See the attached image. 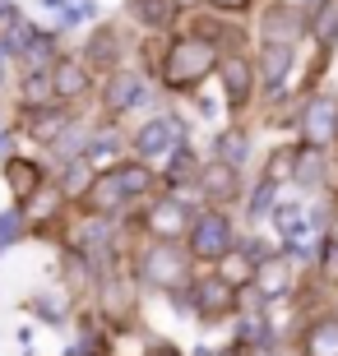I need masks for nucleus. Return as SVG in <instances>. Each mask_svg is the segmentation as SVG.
<instances>
[{"instance_id":"f257e3e1","label":"nucleus","mask_w":338,"mask_h":356,"mask_svg":"<svg viewBox=\"0 0 338 356\" xmlns=\"http://www.w3.org/2000/svg\"><path fill=\"white\" fill-rule=\"evenodd\" d=\"M153 190V167L148 162H116L107 172H93L89 190L79 195L84 213H98V218H116L121 209H130L135 199H144Z\"/></svg>"},{"instance_id":"f03ea898","label":"nucleus","mask_w":338,"mask_h":356,"mask_svg":"<svg viewBox=\"0 0 338 356\" xmlns=\"http://www.w3.org/2000/svg\"><path fill=\"white\" fill-rule=\"evenodd\" d=\"M218 47L204 38V33H190V38H176L167 42V56L158 60V79L162 88L171 92H190L195 83H204L213 70H218Z\"/></svg>"},{"instance_id":"7ed1b4c3","label":"nucleus","mask_w":338,"mask_h":356,"mask_svg":"<svg viewBox=\"0 0 338 356\" xmlns=\"http://www.w3.org/2000/svg\"><path fill=\"white\" fill-rule=\"evenodd\" d=\"M139 282L144 287H158V291H181L190 282V254L176 241H153L139 254Z\"/></svg>"},{"instance_id":"20e7f679","label":"nucleus","mask_w":338,"mask_h":356,"mask_svg":"<svg viewBox=\"0 0 338 356\" xmlns=\"http://www.w3.org/2000/svg\"><path fill=\"white\" fill-rule=\"evenodd\" d=\"M190 222H195V213H190V204L176 195H162L153 199L148 209H144V232L153 241H181L185 232H190Z\"/></svg>"},{"instance_id":"39448f33","label":"nucleus","mask_w":338,"mask_h":356,"mask_svg":"<svg viewBox=\"0 0 338 356\" xmlns=\"http://www.w3.org/2000/svg\"><path fill=\"white\" fill-rule=\"evenodd\" d=\"M70 120H75V106H66V102H47V106H24V111H19V125H14V130L28 134L33 144L52 148L56 139H61V130H66Z\"/></svg>"},{"instance_id":"423d86ee","label":"nucleus","mask_w":338,"mask_h":356,"mask_svg":"<svg viewBox=\"0 0 338 356\" xmlns=\"http://www.w3.org/2000/svg\"><path fill=\"white\" fill-rule=\"evenodd\" d=\"M185 236H190V254H195V259H222V254L232 250V222L213 209L199 213Z\"/></svg>"},{"instance_id":"0eeeda50","label":"nucleus","mask_w":338,"mask_h":356,"mask_svg":"<svg viewBox=\"0 0 338 356\" xmlns=\"http://www.w3.org/2000/svg\"><path fill=\"white\" fill-rule=\"evenodd\" d=\"M176 144H181V120L176 116H153L135 130V153H139V162H148V167H153L158 158H167Z\"/></svg>"},{"instance_id":"6e6552de","label":"nucleus","mask_w":338,"mask_h":356,"mask_svg":"<svg viewBox=\"0 0 338 356\" xmlns=\"http://www.w3.org/2000/svg\"><path fill=\"white\" fill-rule=\"evenodd\" d=\"M148 97V88H144V79L135 74V70H112L102 79V111L107 116H125V111H135V106Z\"/></svg>"},{"instance_id":"1a4fd4ad","label":"nucleus","mask_w":338,"mask_h":356,"mask_svg":"<svg viewBox=\"0 0 338 356\" xmlns=\"http://www.w3.org/2000/svg\"><path fill=\"white\" fill-rule=\"evenodd\" d=\"M0 176H5V185H10L14 204H28V199L47 185V167H42V162H33V158H19V153L0 162Z\"/></svg>"},{"instance_id":"9d476101","label":"nucleus","mask_w":338,"mask_h":356,"mask_svg":"<svg viewBox=\"0 0 338 356\" xmlns=\"http://www.w3.org/2000/svg\"><path fill=\"white\" fill-rule=\"evenodd\" d=\"M190 305H195L199 319H222L227 310H236V287H232V282H222L218 273L199 277L195 291H190Z\"/></svg>"},{"instance_id":"9b49d317","label":"nucleus","mask_w":338,"mask_h":356,"mask_svg":"<svg viewBox=\"0 0 338 356\" xmlns=\"http://www.w3.org/2000/svg\"><path fill=\"white\" fill-rule=\"evenodd\" d=\"M89 83H93V70L84 65V60H70V56H56V65H52V92H56V102H66V106H75L84 92H89Z\"/></svg>"},{"instance_id":"f8f14e48","label":"nucleus","mask_w":338,"mask_h":356,"mask_svg":"<svg viewBox=\"0 0 338 356\" xmlns=\"http://www.w3.org/2000/svg\"><path fill=\"white\" fill-rule=\"evenodd\" d=\"M84 65L93 70V74H112V70H121V33L112 24L93 28L89 42H84V56H79Z\"/></svg>"},{"instance_id":"ddd939ff","label":"nucleus","mask_w":338,"mask_h":356,"mask_svg":"<svg viewBox=\"0 0 338 356\" xmlns=\"http://www.w3.org/2000/svg\"><path fill=\"white\" fill-rule=\"evenodd\" d=\"M338 102L334 97H311V106L301 111V134H306V144L311 148H325L329 139L338 134Z\"/></svg>"},{"instance_id":"4468645a","label":"nucleus","mask_w":338,"mask_h":356,"mask_svg":"<svg viewBox=\"0 0 338 356\" xmlns=\"http://www.w3.org/2000/svg\"><path fill=\"white\" fill-rule=\"evenodd\" d=\"M195 181H199V190H204L213 204H232V199L241 195V176H236V167H227L222 158L204 162V167L195 172Z\"/></svg>"},{"instance_id":"2eb2a0df","label":"nucleus","mask_w":338,"mask_h":356,"mask_svg":"<svg viewBox=\"0 0 338 356\" xmlns=\"http://www.w3.org/2000/svg\"><path fill=\"white\" fill-rule=\"evenodd\" d=\"M218 74H222V92H227V102L246 106L250 92H255V70H250V60H241V56H222Z\"/></svg>"},{"instance_id":"dca6fc26","label":"nucleus","mask_w":338,"mask_h":356,"mask_svg":"<svg viewBox=\"0 0 338 356\" xmlns=\"http://www.w3.org/2000/svg\"><path fill=\"white\" fill-rule=\"evenodd\" d=\"M125 10H130V19L144 33H167L181 19V5L176 0H125Z\"/></svg>"},{"instance_id":"f3484780","label":"nucleus","mask_w":338,"mask_h":356,"mask_svg":"<svg viewBox=\"0 0 338 356\" xmlns=\"http://www.w3.org/2000/svg\"><path fill=\"white\" fill-rule=\"evenodd\" d=\"M61 209H66V195H61V185H42L38 195L24 204L28 232H33V227H52L56 218H61Z\"/></svg>"},{"instance_id":"a211bd4d","label":"nucleus","mask_w":338,"mask_h":356,"mask_svg":"<svg viewBox=\"0 0 338 356\" xmlns=\"http://www.w3.org/2000/svg\"><path fill=\"white\" fill-rule=\"evenodd\" d=\"M89 134H93L89 120H79V116L70 120L66 130H61V139L52 144V162H56V167H66V162H79V158H84V148H89Z\"/></svg>"},{"instance_id":"6ab92c4d","label":"nucleus","mask_w":338,"mask_h":356,"mask_svg":"<svg viewBox=\"0 0 338 356\" xmlns=\"http://www.w3.org/2000/svg\"><path fill=\"white\" fill-rule=\"evenodd\" d=\"M301 352L306 356H338V315L315 319L311 329L301 333Z\"/></svg>"},{"instance_id":"aec40b11","label":"nucleus","mask_w":338,"mask_h":356,"mask_svg":"<svg viewBox=\"0 0 338 356\" xmlns=\"http://www.w3.org/2000/svg\"><path fill=\"white\" fill-rule=\"evenodd\" d=\"M301 33V14L297 5H273L269 14H264V38L269 42H283V47H292Z\"/></svg>"},{"instance_id":"412c9836","label":"nucleus","mask_w":338,"mask_h":356,"mask_svg":"<svg viewBox=\"0 0 338 356\" xmlns=\"http://www.w3.org/2000/svg\"><path fill=\"white\" fill-rule=\"evenodd\" d=\"M116 158H121V134L116 130H93L89 148H84V162H89L93 172H107V167H116Z\"/></svg>"},{"instance_id":"4be33fe9","label":"nucleus","mask_w":338,"mask_h":356,"mask_svg":"<svg viewBox=\"0 0 338 356\" xmlns=\"http://www.w3.org/2000/svg\"><path fill=\"white\" fill-rule=\"evenodd\" d=\"M287 70H292V47L269 42V47H264V56H260V79H264V88L278 92V88H283V79H287Z\"/></svg>"},{"instance_id":"5701e85b","label":"nucleus","mask_w":338,"mask_h":356,"mask_svg":"<svg viewBox=\"0 0 338 356\" xmlns=\"http://www.w3.org/2000/svg\"><path fill=\"white\" fill-rule=\"evenodd\" d=\"M56 102L52 70H19V106H47Z\"/></svg>"},{"instance_id":"b1692460","label":"nucleus","mask_w":338,"mask_h":356,"mask_svg":"<svg viewBox=\"0 0 338 356\" xmlns=\"http://www.w3.org/2000/svg\"><path fill=\"white\" fill-rule=\"evenodd\" d=\"M218 277H222V282H232L236 291L250 287V282H255V259H250L246 250H227L218 259Z\"/></svg>"},{"instance_id":"393cba45","label":"nucleus","mask_w":338,"mask_h":356,"mask_svg":"<svg viewBox=\"0 0 338 356\" xmlns=\"http://www.w3.org/2000/svg\"><path fill=\"white\" fill-rule=\"evenodd\" d=\"M255 287H260L264 296L287 291V259H260V264H255Z\"/></svg>"},{"instance_id":"a878e982","label":"nucleus","mask_w":338,"mask_h":356,"mask_svg":"<svg viewBox=\"0 0 338 356\" xmlns=\"http://www.w3.org/2000/svg\"><path fill=\"white\" fill-rule=\"evenodd\" d=\"M24 236H28V218H24V204H10V209L0 213V254L10 250V245H19Z\"/></svg>"},{"instance_id":"bb28decb","label":"nucleus","mask_w":338,"mask_h":356,"mask_svg":"<svg viewBox=\"0 0 338 356\" xmlns=\"http://www.w3.org/2000/svg\"><path fill=\"white\" fill-rule=\"evenodd\" d=\"M311 38L320 47H329L338 38V0H320V10L311 14Z\"/></svg>"},{"instance_id":"cd10ccee","label":"nucleus","mask_w":338,"mask_h":356,"mask_svg":"<svg viewBox=\"0 0 338 356\" xmlns=\"http://www.w3.org/2000/svg\"><path fill=\"white\" fill-rule=\"evenodd\" d=\"M246 153H250V134L246 130H222L218 134V158L227 162V167H236V172H241Z\"/></svg>"},{"instance_id":"c85d7f7f","label":"nucleus","mask_w":338,"mask_h":356,"mask_svg":"<svg viewBox=\"0 0 338 356\" xmlns=\"http://www.w3.org/2000/svg\"><path fill=\"white\" fill-rule=\"evenodd\" d=\"M195 172H199L195 153H190V148H185V144H176V148H171V153H167V172H162V176H167V185L185 181V176H195Z\"/></svg>"},{"instance_id":"c756f323","label":"nucleus","mask_w":338,"mask_h":356,"mask_svg":"<svg viewBox=\"0 0 338 356\" xmlns=\"http://www.w3.org/2000/svg\"><path fill=\"white\" fill-rule=\"evenodd\" d=\"M287 176H297V153H292V148H278V153H273V162H269V172H264V181H287Z\"/></svg>"},{"instance_id":"7c9ffc66","label":"nucleus","mask_w":338,"mask_h":356,"mask_svg":"<svg viewBox=\"0 0 338 356\" xmlns=\"http://www.w3.org/2000/svg\"><path fill=\"white\" fill-rule=\"evenodd\" d=\"M28 310L38 319H47V324H66V310H61L56 296H28Z\"/></svg>"},{"instance_id":"2f4dec72","label":"nucleus","mask_w":338,"mask_h":356,"mask_svg":"<svg viewBox=\"0 0 338 356\" xmlns=\"http://www.w3.org/2000/svg\"><path fill=\"white\" fill-rule=\"evenodd\" d=\"M14 134H19V130L0 120V162H5V158H14Z\"/></svg>"},{"instance_id":"473e14b6","label":"nucleus","mask_w":338,"mask_h":356,"mask_svg":"<svg viewBox=\"0 0 338 356\" xmlns=\"http://www.w3.org/2000/svg\"><path fill=\"white\" fill-rule=\"evenodd\" d=\"M208 5H213L218 14H246V5H250V0H208Z\"/></svg>"},{"instance_id":"72a5a7b5","label":"nucleus","mask_w":338,"mask_h":356,"mask_svg":"<svg viewBox=\"0 0 338 356\" xmlns=\"http://www.w3.org/2000/svg\"><path fill=\"white\" fill-rule=\"evenodd\" d=\"M325 273L338 277V241H329V250H325Z\"/></svg>"},{"instance_id":"f704fd0d","label":"nucleus","mask_w":338,"mask_h":356,"mask_svg":"<svg viewBox=\"0 0 338 356\" xmlns=\"http://www.w3.org/2000/svg\"><path fill=\"white\" fill-rule=\"evenodd\" d=\"M42 5H47V10H61V5H66V0H42Z\"/></svg>"},{"instance_id":"c9c22d12","label":"nucleus","mask_w":338,"mask_h":356,"mask_svg":"<svg viewBox=\"0 0 338 356\" xmlns=\"http://www.w3.org/2000/svg\"><path fill=\"white\" fill-rule=\"evenodd\" d=\"M176 5H181V10H185V5H195V0H176Z\"/></svg>"}]
</instances>
